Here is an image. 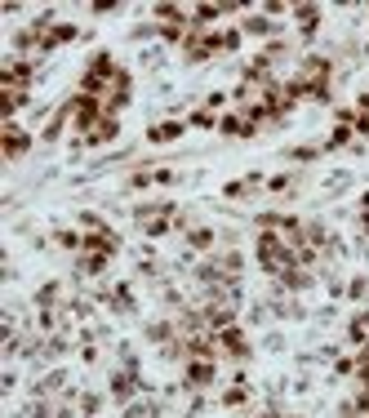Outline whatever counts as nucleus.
<instances>
[{"instance_id":"obj_12","label":"nucleus","mask_w":369,"mask_h":418,"mask_svg":"<svg viewBox=\"0 0 369 418\" xmlns=\"http://www.w3.org/2000/svg\"><path fill=\"white\" fill-rule=\"evenodd\" d=\"M54 245L67 249V254H80V249H85V231H76V227H58V231H54Z\"/></svg>"},{"instance_id":"obj_25","label":"nucleus","mask_w":369,"mask_h":418,"mask_svg":"<svg viewBox=\"0 0 369 418\" xmlns=\"http://www.w3.org/2000/svg\"><path fill=\"white\" fill-rule=\"evenodd\" d=\"M365 294H369V276H356L347 285V298H365Z\"/></svg>"},{"instance_id":"obj_26","label":"nucleus","mask_w":369,"mask_h":418,"mask_svg":"<svg viewBox=\"0 0 369 418\" xmlns=\"http://www.w3.org/2000/svg\"><path fill=\"white\" fill-rule=\"evenodd\" d=\"M334 374H343V378H347V374H356V356H343L338 365H334Z\"/></svg>"},{"instance_id":"obj_21","label":"nucleus","mask_w":369,"mask_h":418,"mask_svg":"<svg viewBox=\"0 0 369 418\" xmlns=\"http://www.w3.org/2000/svg\"><path fill=\"white\" fill-rule=\"evenodd\" d=\"M80 227H85V231H107L103 214H94V209H85V214H80Z\"/></svg>"},{"instance_id":"obj_27","label":"nucleus","mask_w":369,"mask_h":418,"mask_svg":"<svg viewBox=\"0 0 369 418\" xmlns=\"http://www.w3.org/2000/svg\"><path fill=\"white\" fill-rule=\"evenodd\" d=\"M138 62H143V67H160V62H165V54H160V49H147Z\"/></svg>"},{"instance_id":"obj_33","label":"nucleus","mask_w":369,"mask_h":418,"mask_svg":"<svg viewBox=\"0 0 369 418\" xmlns=\"http://www.w3.org/2000/svg\"><path fill=\"white\" fill-rule=\"evenodd\" d=\"M360 214H369V192H365V196H360Z\"/></svg>"},{"instance_id":"obj_22","label":"nucleus","mask_w":369,"mask_h":418,"mask_svg":"<svg viewBox=\"0 0 369 418\" xmlns=\"http://www.w3.org/2000/svg\"><path fill=\"white\" fill-rule=\"evenodd\" d=\"M152 36H160V27H156V23H138V27L129 31V40H152Z\"/></svg>"},{"instance_id":"obj_16","label":"nucleus","mask_w":369,"mask_h":418,"mask_svg":"<svg viewBox=\"0 0 369 418\" xmlns=\"http://www.w3.org/2000/svg\"><path fill=\"white\" fill-rule=\"evenodd\" d=\"M107 263L103 254H76V272H85V276H98V272H107Z\"/></svg>"},{"instance_id":"obj_2","label":"nucleus","mask_w":369,"mask_h":418,"mask_svg":"<svg viewBox=\"0 0 369 418\" xmlns=\"http://www.w3.org/2000/svg\"><path fill=\"white\" fill-rule=\"evenodd\" d=\"M218 383V361H187V370H182V387L187 392H205Z\"/></svg>"},{"instance_id":"obj_8","label":"nucleus","mask_w":369,"mask_h":418,"mask_svg":"<svg viewBox=\"0 0 369 418\" xmlns=\"http://www.w3.org/2000/svg\"><path fill=\"white\" fill-rule=\"evenodd\" d=\"M276 280H280V290H290V294H303V290H312V280H316V276L307 272V267H298V263H294V267H285V272H280Z\"/></svg>"},{"instance_id":"obj_5","label":"nucleus","mask_w":369,"mask_h":418,"mask_svg":"<svg viewBox=\"0 0 369 418\" xmlns=\"http://www.w3.org/2000/svg\"><path fill=\"white\" fill-rule=\"evenodd\" d=\"M116 138H121V116H103V121H98L80 143H85V147H107V143H116Z\"/></svg>"},{"instance_id":"obj_17","label":"nucleus","mask_w":369,"mask_h":418,"mask_svg":"<svg viewBox=\"0 0 369 418\" xmlns=\"http://www.w3.org/2000/svg\"><path fill=\"white\" fill-rule=\"evenodd\" d=\"M58 294H62V285H58V280H49V285H40V290H36V312L58 307Z\"/></svg>"},{"instance_id":"obj_1","label":"nucleus","mask_w":369,"mask_h":418,"mask_svg":"<svg viewBox=\"0 0 369 418\" xmlns=\"http://www.w3.org/2000/svg\"><path fill=\"white\" fill-rule=\"evenodd\" d=\"M31 147H36V133L31 129H23L18 121H5V133H0V152H5V165H13V160H23Z\"/></svg>"},{"instance_id":"obj_18","label":"nucleus","mask_w":369,"mask_h":418,"mask_svg":"<svg viewBox=\"0 0 369 418\" xmlns=\"http://www.w3.org/2000/svg\"><path fill=\"white\" fill-rule=\"evenodd\" d=\"M321 152H325V147H290L285 156H290V160H298V165H307V160H321Z\"/></svg>"},{"instance_id":"obj_7","label":"nucleus","mask_w":369,"mask_h":418,"mask_svg":"<svg viewBox=\"0 0 369 418\" xmlns=\"http://www.w3.org/2000/svg\"><path fill=\"white\" fill-rule=\"evenodd\" d=\"M182 133H187V121H160V125L147 129V143H152V147H165V143H178Z\"/></svg>"},{"instance_id":"obj_23","label":"nucleus","mask_w":369,"mask_h":418,"mask_svg":"<svg viewBox=\"0 0 369 418\" xmlns=\"http://www.w3.org/2000/svg\"><path fill=\"white\" fill-rule=\"evenodd\" d=\"M241 36H245L241 27H231V31H223V54H231V49H241Z\"/></svg>"},{"instance_id":"obj_15","label":"nucleus","mask_w":369,"mask_h":418,"mask_svg":"<svg viewBox=\"0 0 369 418\" xmlns=\"http://www.w3.org/2000/svg\"><path fill=\"white\" fill-rule=\"evenodd\" d=\"M223 18V5H196L192 9V27H200V31H209V23H218Z\"/></svg>"},{"instance_id":"obj_6","label":"nucleus","mask_w":369,"mask_h":418,"mask_svg":"<svg viewBox=\"0 0 369 418\" xmlns=\"http://www.w3.org/2000/svg\"><path fill=\"white\" fill-rule=\"evenodd\" d=\"M241 31L245 36H280L285 31V23H276V18H267V13H245V23H241Z\"/></svg>"},{"instance_id":"obj_13","label":"nucleus","mask_w":369,"mask_h":418,"mask_svg":"<svg viewBox=\"0 0 369 418\" xmlns=\"http://www.w3.org/2000/svg\"><path fill=\"white\" fill-rule=\"evenodd\" d=\"M187 245L196 249V254H209V249L218 245V231H214V227H192V231H187Z\"/></svg>"},{"instance_id":"obj_24","label":"nucleus","mask_w":369,"mask_h":418,"mask_svg":"<svg viewBox=\"0 0 369 418\" xmlns=\"http://www.w3.org/2000/svg\"><path fill=\"white\" fill-rule=\"evenodd\" d=\"M156 182H160V187H170V182H178V170H174V165H156Z\"/></svg>"},{"instance_id":"obj_9","label":"nucleus","mask_w":369,"mask_h":418,"mask_svg":"<svg viewBox=\"0 0 369 418\" xmlns=\"http://www.w3.org/2000/svg\"><path fill=\"white\" fill-rule=\"evenodd\" d=\"M298 76H303V80H329L334 76V62L325 54H307L303 67H298Z\"/></svg>"},{"instance_id":"obj_29","label":"nucleus","mask_w":369,"mask_h":418,"mask_svg":"<svg viewBox=\"0 0 369 418\" xmlns=\"http://www.w3.org/2000/svg\"><path fill=\"white\" fill-rule=\"evenodd\" d=\"M290 182H294V174H276L272 182H267V187H272V192H285V187H290Z\"/></svg>"},{"instance_id":"obj_30","label":"nucleus","mask_w":369,"mask_h":418,"mask_svg":"<svg viewBox=\"0 0 369 418\" xmlns=\"http://www.w3.org/2000/svg\"><path fill=\"white\" fill-rule=\"evenodd\" d=\"M351 129H356V133H365V138H369V111H356V125H351Z\"/></svg>"},{"instance_id":"obj_28","label":"nucleus","mask_w":369,"mask_h":418,"mask_svg":"<svg viewBox=\"0 0 369 418\" xmlns=\"http://www.w3.org/2000/svg\"><path fill=\"white\" fill-rule=\"evenodd\" d=\"M285 9H290V5H280V0H267V5H263V13H267V18H280Z\"/></svg>"},{"instance_id":"obj_31","label":"nucleus","mask_w":369,"mask_h":418,"mask_svg":"<svg viewBox=\"0 0 369 418\" xmlns=\"http://www.w3.org/2000/svg\"><path fill=\"white\" fill-rule=\"evenodd\" d=\"M80 361H85V365H98V347H89V343H85V352H80Z\"/></svg>"},{"instance_id":"obj_10","label":"nucleus","mask_w":369,"mask_h":418,"mask_svg":"<svg viewBox=\"0 0 369 418\" xmlns=\"http://www.w3.org/2000/svg\"><path fill=\"white\" fill-rule=\"evenodd\" d=\"M249 396H254V383H249L245 374H236V378H231V387L223 392V405H227V409H241Z\"/></svg>"},{"instance_id":"obj_20","label":"nucleus","mask_w":369,"mask_h":418,"mask_svg":"<svg viewBox=\"0 0 369 418\" xmlns=\"http://www.w3.org/2000/svg\"><path fill=\"white\" fill-rule=\"evenodd\" d=\"M227 98H231V94L214 89V94H205V98H200V103H205V111H223V107H227Z\"/></svg>"},{"instance_id":"obj_14","label":"nucleus","mask_w":369,"mask_h":418,"mask_svg":"<svg viewBox=\"0 0 369 418\" xmlns=\"http://www.w3.org/2000/svg\"><path fill=\"white\" fill-rule=\"evenodd\" d=\"M351 138H356V129H351V125H334L321 147H325V152H338V147H351Z\"/></svg>"},{"instance_id":"obj_32","label":"nucleus","mask_w":369,"mask_h":418,"mask_svg":"<svg viewBox=\"0 0 369 418\" xmlns=\"http://www.w3.org/2000/svg\"><path fill=\"white\" fill-rule=\"evenodd\" d=\"M356 111H369V94H360V98H356Z\"/></svg>"},{"instance_id":"obj_3","label":"nucleus","mask_w":369,"mask_h":418,"mask_svg":"<svg viewBox=\"0 0 369 418\" xmlns=\"http://www.w3.org/2000/svg\"><path fill=\"white\" fill-rule=\"evenodd\" d=\"M218 347H223V356H231V361H249V356H254V347H249L241 325H231V329L218 334Z\"/></svg>"},{"instance_id":"obj_19","label":"nucleus","mask_w":369,"mask_h":418,"mask_svg":"<svg viewBox=\"0 0 369 418\" xmlns=\"http://www.w3.org/2000/svg\"><path fill=\"white\" fill-rule=\"evenodd\" d=\"M187 125H196V129H218V116L200 107V111H192V121H187Z\"/></svg>"},{"instance_id":"obj_4","label":"nucleus","mask_w":369,"mask_h":418,"mask_svg":"<svg viewBox=\"0 0 369 418\" xmlns=\"http://www.w3.org/2000/svg\"><path fill=\"white\" fill-rule=\"evenodd\" d=\"M290 13H294V23H298V36H303V40H316V31H321V18H325L321 5H294Z\"/></svg>"},{"instance_id":"obj_11","label":"nucleus","mask_w":369,"mask_h":418,"mask_svg":"<svg viewBox=\"0 0 369 418\" xmlns=\"http://www.w3.org/2000/svg\"><path fill=\"white\" fill-rule=\"evenodd\" d=\"M347 339H351V347H356V352H360L365 343H369V307H360L356 316H351V325H347Z\"/></svg>"}]
</instances>
